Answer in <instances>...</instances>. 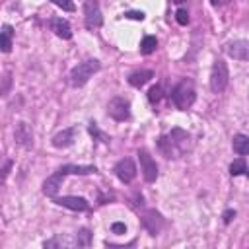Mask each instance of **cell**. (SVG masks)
I'll use <instances>...</instances> for the list:
<instances>
[{"label": "cell", "instance_id": "obj_29", "mask_svg": "<svg viewBox=\"0 0 249 249\" xmlns=\"http://www.w3.org/2000/svg\"><path fill=\"white\" fill-rule=\"evenodd\" d=\"M222 218H224V224H230V222L235 218V210H226V212L222 214Z\"/></svg>", "mask_w": 249, "mask_h": 249}, {"label": "cell", "instance_id": "obj_19", "mask_svg": "<svg viewBox=\"0 0 249 249\" xmlns=\"http://www.w3.org/2000/svg\"><path fill=\"white\" fill-rule=\"evenodd\" d=\"M156 49H158V39L154 35H146L140 43V53L142 54H152Z\"/></svg>", "mask_w": 249, "mask_h": 249}, {"label": "cell", "instance_id": "obj_2", "mask_svg": "<svg viewBox=\"0 0 249 249\" xmlns=\"http://www.w3.org/2000/svg\"><path fill=\"white\" fill-rule=\"evenodd\" d=\"M89 173H97V167L95 165H74V163L60 165L53 175H49L45 179V183H43V195L54 198L66 175H89Z\"/></svg>", "mask_w": 249, "mask_h": 249}, {"label": "cell", "instance_id": "obj_25", "mask_svg": "<svg viewBox=\"0 0 249 249\" xmlns=\"http://www.w3.org/2000/svg\"><path fill=\"white\" fill-rule=\"evenodd\" d=\"M175 19H177L179 25H187V23H189V12H187L185 8H179V10L175 12Z\"/></svg>", "mask_w": 249, "mask_h": 249}, {"label": "cell", "instance_id": "obj_10", "mask_svg": "<svg viewBox=\"0 0 249 249\" xmlns=\"http://www.w3.org/2000/svg\"><path fill=\"white\" fill-rule=\"evenodd\" d=\"M113 171H115L117 179H119L121 183H124V185L132 183L134 177H136V165H134V161H132L130 158H123V160H119V161L115 163Z\"/></svg>", "mask_w": 249, "mask_h": 249}, {"label": "cell", "instance_id": "obj_14", "mask_svg": "<svg viewBox=\"0 0 249 249\" xmlns=\"http://www.w3.org/2000/svg\"><path fill=\"white\" fill-rule=\"evenodd\" d=\"M14 140H16L18 146H21L25 150L33 148V132H31V128L25 123H18L16 128H14Z\"/></svg>", "mask_w": 249, "mask_h": 249}, {"label": "cell", "instance_id": "obj_16", "mask_svg": "<svg viewBox=\"0 0 249 249\" xmlns=\"http://www.w3.org/2000/svg\"><path fill=\"white\" fill-rule=\"evenodd\" d=\"M152 78H154V72H152V70L142 68V70H136V72L128 74V84H130L132 88H142V86H144V84H148Z\"/></svg>", "mask_w": 249, "mask_h": 249}, {"label": "cell", "instance_id": "obj_1", "mask_svg": "<svg viewBox=\"0 0 249 249\" xmlns=\"http://www.w3.org/2000/svg\"><path fill=\"white\" fill-rule=\"evenodd\" d=\"M193 148V138L187 130L183 128H171V132L161 134L158 138V150L167 158V160H177L189 154Z\"/></svg>", "mask_w": 249, "mask_h": 249}, {"label": "cell", "instance_id": "obj_13", "mask_svg": "<svg viewBox=\"0 0 249 249\" xmlns=\"http://www.w3.org/2000/svg\"><path fill=\"white\" fill-rule=\"evenodd\" d=\"M76 134H78V126L62 128L60 132H56V134L51 138V144H53L54 148H68V146H72V144H74Z\"/></svg>", "mask_w": 249, "mask_h": 249}, {"label": "cell", "instance_id": "obj_28", "mask_svg": "<svg viewBox=\"0 0 249 249\" xmlns=\"http://www.w3.org/2000/svg\"><path fill=\"white\" fill-rule=\"evenodd\" d=\"M10 167H12V160H6L4 161V167H2V181H6V177L10 173Z\"/></svg>", "mask_w": 249, "mask_h": 249}, {"label": "cell", "instance_id": "obj_12", "mask_svg": "<svg viewBox=\"0 0 249 249\" xmlns=\"http://www.w3.org/2000/svg\"><path fill=\"white\" fill-rule=\"evenodd\" d=\"M54 204L64 206L68 210H76V212H88L89 210V202L84 196H74V195H66V196H54Z\"/></svg>", "mask_w": 249, "mask_h": 249}, {"label": "cell", "instance_id": "obj_18", "mask_svg": "<svg viewBox=\"0 0 249 249\" xmlns=\"http://www.w3.org/2000/svg\"><path fill=\"white\" fill-rule=\"evenodd\" d=\"M231 148L237 156H247L249 154V136L247 134H233Z\"/></svg>", "mask_w": 249, "mask_h": 249}, {"label": "cell", "instance_id": "obj_3", "mask_svg": "<svg viewBox=\"0 0 249 249\" xmlns=\"http://www.w3.org/2000/svg\"><path fill=\"white\" fill-rule=\"evenodd\" d=\"M196 99V89H195V82L189 80V78H183L179 84L173 86L171 89V101L177 109L181 111H187L189 107H193Z\"/></svg>", "mask_w": 249, "mask_h": 249}, {"label": "cell", "instance_id": "obj_20", "mask_svg": "<svg viewBox=\"0 0 249 249\" xmlns=\"http://www.w3.org/2000/svg\"><path fill=\"white\" fill-rule=\"evenodd\" d=\"M89 243H91V231L88 228H82L74 237V245L76 247H89Z\"/></svg>", "mask_w": 249, "mask_h": 249}, {"label": "cell", "instance_id": "obj_31", "mask_svg": "<svg viewBox=\"0 0 249 249\" xmlns=\"http://www.w3.org/2000/svg\"><path fill=\"white\" fill-rule=\"evenodd\" d=\"M228 2H230V0H210L212 6H226Z\"/></svg>", "mask_w": 249, "mask_h": 249}, {"label": "cell", "instance_id": "obj_30", "mask_svg": "<svg viewBox=\"0 0 249 249\" xmlns=\"http://www.w3.org/2000/svg\"><path fill=\"white\" fill-rule=\"evenodd\" d=\"M10 82H12V76H10V72L4 76V88H2V93L6 95L8 93V86H10Z\"/></svg>", "mask_w": 249, "mask_h": 249}, {"label": "cell", "instance_id": "obj_4", "mask_svg": "<svg viewBox=\"0 0 249 249\" xmlns=\"http://www.w3.org/2000/svg\"><path fill=\"white\" fill-rule=\"evenodd\" d=\"M99 68H101V62H99L97 58H88V60L76 64V66L70 70V74H68L70 86H72V88H82V86H86V84L89 82V78H91L95 72H99Z\"/></svg>", "mask_w": 249, "mask_h": 249}, {"label": "cell", "instance_id": "obj_17", "mask_svg": "<svg viewBox=\"0 0 249 249\" xmlns=\"http://www.w3.org/2000/svg\"><path fill=\"white\" fill-rule=\"evenodd\" d=\"M12 41H14V27L10 23H4L2 31H0V49H2V53L8 54L12 51Z\"/></svg>", "mask_w": 249, "mask_h": 249}, {"label": "cell", "instance_id": "obj_9", "mask_svg": "<svg viewBox=\"0 0 249 249\" xmlns=\"http://www.w3.org/2000/svg\"><path fill=\"white\" fill-rule=\"evenodd\" d=\"M84 23L88 29L101 27L103 16H101V8H99L97 0H86L84 2Z\"/></svg>", "mask_w": 249, "mask_h": 249}, {"label": "cell", "instance_id": "obj_27", "mask_svg": "<svg viewBox=\"0 0 249 249\" xmlns=\"http://www.w3.org/2000/svg\"><path fill=\"white\" fill-rule=\"evenodd\" d=\"M111 231H113L115 235H123V233L126 231V226H124L123 222H113V224H111Z\"/></svg>", "mask_w": 249, "mask_h": 249}, {"label": "cell", "instance_id": "obj_23", "mask_svg": "<svg viewBox=\"0 0 249 249\" xmlns=\"http://www.w3.org/2000/svg\"><path fill=\"white\" fill-rule=\"evenodd\" d=\"M161 95H163L161 86H152V88L148 89V101H150V103H158V101L161 99Z\"/></svg>", "mask_w": 249, "mask_h": 249}, {"label": "cell", "instance_id": "obj_15", "mask_svg": "<svg viewBox=\"0 0 249 249\" xmlns=\"http://www.w3.org/2000/svg\"><path fill=\"white\" fill-rule=\"evenodd\" d=\"M51 29H53L54 35L60 37V39H70V37H72V27H70V23H68L64 18H54V19H51Z\"/></svg>", "mask_w": 249, "mask_h": 249}, {"label": "cell", "instance_id": "obj_6", "mask_svg": "<svg viewBox=\"0 0 249 249\" xmlns=\"http://www.w3.org/2000/svg\"><path fill=\"white\" fill-rule=\"evenodd\" d=\"M107 115H109L111 119L119 121V123L128 121V119H130V101H128L126 97H121V95L113 97V99L107 103Z\"/></svg>", "mask_w": 249, "mask_h": 249}, {"label": "cell", "instance_id": "obj_11", "mask_svg": "<svg viewBox=\"0 0 249 249\" xmlns=\"http://www.w3.org/2000/svg\"><path fill=\"white\" fill-rule=\"evenodd\" d=\"M224 51H226V54L231 56L233 60L249 62V41H245V39L230 41V43L224 47Z\"/></svg>", "mask_w": 249, "mask_h": 249}, {"label": "cell", "instance_id": "obj_7", "mask_svg": "<svg viewBox=\"0 0 249 249\" xmlns=\"http://www.w3.org/2000/svg\"><path fill=\"white\" fill-rule=\"evenodd\" d=\"M138 161H140V171H142L144 181L154 183L158 179V165H156V160L150 156V152L146 148L138 150Z\"/></svg>", "mask_w": 249, "mask_h": 249}, {"label": "cell", "instance_id": "obj_32", "mask_svg": "<svg viewBox=\"0 0 249 249\" xmlns=\"http://www.w3.org/2000/svg\"><path fill=\"white\" fill-rule=\"evenodd\" d=\"M245 175H247V177H249V167H247V171H245Z\"/></svg>", "mask_w": 249, "mask_h": 249}, {"label": "cell", "instance_id": "obj_5", "mask_svg": "<svg viewBox=\"0 0 249 249\" xmlns=\"http://www.w3.org/2000/svg\"><path fill=\"white\" fill-rule=\"evenodd\" d=\"M230 84V70L222 58H216L210 70V89L212 93H222Z\"/></svg>", "mask_w": 249, "mask_h": 249}, {"label": "cell", "instance_id": "obj_21", "mask_svg": "<svg viewBox=\"0 0 249 249\" xmlns=\"http://www.w3.org/2000/svg\"><path fill=\"white\" fill-rule=\"evenodd\" d=\"M88 132L93 136V140H99V142H103V144H109V140H111V138L97 126V123H93V121L88 124Z\"/></svg>", "mask_w": 249, "mask_h": 249}, {"label": "cell", "instance_id": "obj_26", "mask_svg": "<svg viewBox=\"0 0 249 249\" xmlns=\"http://www.w3.org/2000/svg\"><path fill=\"white\" fill-rule=\"evenodd\" d=\"M124 18H128V19H136V21H142L146 16H144V12H138V10H130V12H124L123 14Z\"/></svg>", "mask_w": 249, "mask_h": 249}, {"label": "cell", "instance_id": "obj_8", "mask_svg": "<svg viewBox=\"0 0 249 249\" xmlns=\"http://www.w3.org/2000/svg\"><path fill=\"white\" fill-rule=\"evenodd\" d=\"M140 218H142V226H144V230H146L150 235H158V233L163 230V226H165L163 216H161L156 208H148V210H144Z\"/></svg>", "mask_w": 249, "mask_h": 249}, {"label": "cell", "instance_id": "obj_22", "mask_svg": "<svg viewBox=\"0 0 249 249\" xmlns=\"http://www.w3.org/2000/svg\"><path fill=\"white\" fill-rule=\"evenodd\" d=\"M245 171H247V163H245L243 158H237V160H233V161L230 163V175H231V177H237V175H241V173H245Z\"/></svg>", "mask_w": 249, "mask_h": 249}, {"label": "cell", "instance_id": "obj_24", "mask_svg": "<svg viewBox=\"0 0 249 249\" xmlns=\"http://www.w3.org/2000/svg\"><path fill=\"white\" fill-rule=\"evenodd\" d=\"M54 6H58L60 10H64V12H74L76 10V6H74V2L72 0H51Z\"/></svg>", "mask_w": 249, "mask_h": 249}]
</instances>
